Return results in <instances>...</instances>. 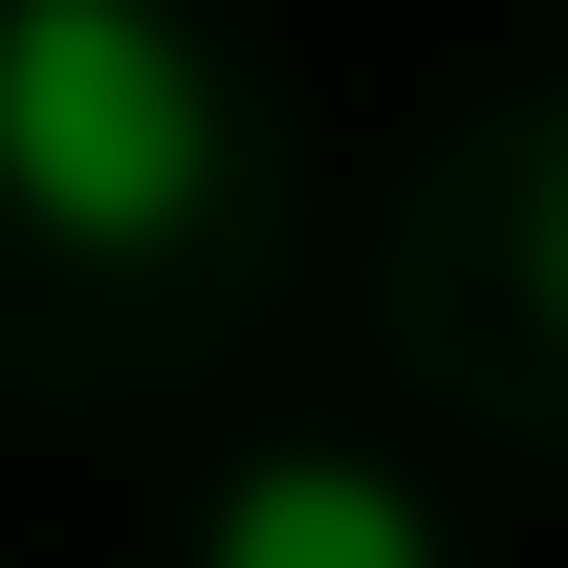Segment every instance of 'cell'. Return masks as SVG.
Wrapping results in <instances>:
<instances>
[{
	"mask_svg": "<svg viewBox=\"0 0 568 568\" xmlns=\"http://www.w3.org/2000/svg\"><path fill=\"white\" fill-rule=\"evenodd\" d=\"M0 175L67 241H175L219 197V67L175 0H0Z\"/></svg>",
	"mask_w": 568,
	"mask_h": 568,
	"instance_id": "cell-1",
	"label": "cell"
},
{
	"mask_svg": "<svg viewBox=\"0 0 568 568\" xmlns=\"http://www.w3.org/2000/svg\"><path fill=\"white\" fill-rule=\"evenodd\" d=\"M547 306H568V197H547Z\"/></svg>",
	"mask_w": 568,
	"mask_h": 568,
	"instance_id": "cell-3",
	"label": "cell"
},
{
	"mask_svg": "<svg viewBox=\"0 0 568 568\" xmlns=\"http://www.w3.org/2000/svg\"><path fill=\"white\" fill-rule=\"evenodd\" d=\"M219 568H437V547L372 459H263V481H219Z\"/></svg>",
	"mask_w": 568,
	"mask_h": 568,
	"instance_id": "cell-2",
	"label": "cell"
}]
</instances>
